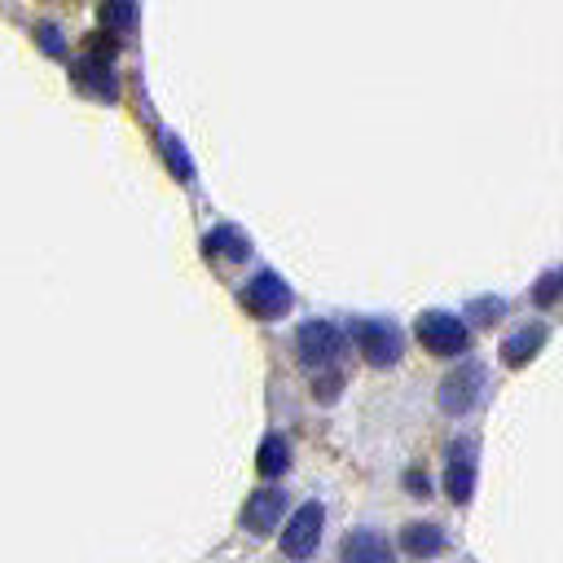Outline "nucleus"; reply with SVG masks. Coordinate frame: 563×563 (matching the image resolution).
<instances>
[{"mask_svg":"<svg viewBox=\"0 0 563 563\" xmlns=\"http://www.w3.org/2000/svg\"><path fill=\"white\" fill-rule=\"evenodd\" d=\"M352 339H356L361 356H365L369 365H378V369L396 365L400 352H405V334H400V325H396V321H383V317H365V321H356V325H352Z\"/></svg>","mask_w":563,"mask_h":563,"instance_id":"1","label":"nucleus"},{"mask_svg":"<svg viewBox=\"0 0 563 563\" xmlns=\"http://www.w3.org/2000/svg\"><path fill=\"white\" fill-rule=\"evenodd\" d=\"M321 532H325V506H321V501H303V506L290 515V523L282 528V554L295 559V563L312 559L317 545H321Z\"/></svg>","mask_w":563,"mask_h":563,"instance_id":"2","label":"nucleus"},{"mask_svg":"<svg viewBox=\"0 0 563 563\" xmlns=\"http://www.w3.org/2000/svg\"><path fill=\"white\" fill-rule=\"evenodd\" d=\"M413 334L431 356H462L471 347V330L453 312H422Z\"/></svg>","mask_w":563,"mask_h":563,"instance_id":"3","label":"nucleus"},{"mask_svg":"<svg viewBox=\"0 0 563 563\" xmlns=\"http://www.w3.org/2000/svg\"><path fill=\"white\" fill-rule=\"evenodd\" d=\"M339 352H343V330L334 325V321H303L299 330H295V356L303 361V365H312V369H321V365H334L339 361Z\"/></svg>","mask_w":563,"mask_h":563,"instance_id":"4","label":"nucleus"},{"mask_svg":"<svg viewBox=\"0 0 563 563\" xmlns=\"http://www.w3.org/2000/svg\"><path fill=\"white\" fill-rule=\"evenodd\" d=\"M290 286L277 277V273H255L251 282H246V290H242V308L251 312V317H260V321H277V317H286L290 312Z\"/></svg>","mask_w":563,"mask_h":563,"instance_id":"5","label":"nucleus"},{"mask_svg":"<svg viewBox=\"0 0 563 563\" xmlns=\"http://www.w3.org/2000/svg\"><path fill=\"white\" fill-rule=\"evenodd\" d=\"M444 493H449V501H457V506H466L471 493H475V440H471V435H457V440L449 444Z\"/></svg>","mask_w":563,"mask_h":563,"instance_id":"6","label":"nucleus"},{"mask_svg":"<svg viewBox=\"0 0 563 563\" xmlns=\"http://www.w3.org/2000/svg\"><path fill=\"white\" fill-rule=\"evenodd\" d=\"M479 391H484V369L475 365V361H466V365H457L444 383H440V409L444 413H466V409H475V400H479Z\"/></svg>","mask_w":563,"mask_h":563,"instance_id":"7","label":"nucleus"},{"mask_svg":"<svg viewBox=\"0 0 563 563\" xmlns=\"http://www.w3.org/2000/svg\"><path fill=\"white\" fill-rule=\"evenodd\" d=\"M286 506H290V497H286L282 488H260V493H251L246 506H242V528H246L251 537H268V532L282 523Z\"/></svg>","mask_w":563,"mask_h":563,"instance_id":"8","label":"nucleus"},{"mask_svg":"<svg viewBox=\"0 0 563 563\" xmlns=\"http://www.w3.org/2000/svg\"><path fill=\"white\" fill-rule=\"evenodd\" d=\"M339 563H396V554H391V545H387L383 532H374V528H352V532L343 537Z\"/></svg>","mask_w":563,"mask_h":563,"instance_id":"9","label":"nucleus"},{"mask_svg":"<svg viewBox=\"0 0 563 563\" xmlns=\"http://www.w3.org/2000/svg\"><path fill=\"white\" fill-rule=\"evenodd\" d=\"M400 550H405L409 559H435V554H444V550H449V532H444L440 523L413 519V523H405V528H400Z\"/></svg>","mask_w":563,"mask_h":563,"instance_id":"10","label":"nucleus"},{"mask_svg":"<svg viewBox=\"0 0 563 563\" xmlns=\"http://www.w3.org/2000/svg\"><path fill=\"white\" fill-rule=\"evenodd\" d=\"M545 334H550V330H545L541 321H532V325H523V330H515V334H510V339L501 343V361H506L510 369H519V365H528V361H532V356H537V352L545 347Z\"/></svg>","mask_w":563,"mask_h":563,"instance_id":"11","label":"nucleus"},{"mask_svg":"<svg viewBox=\"0 0 563 563\" xmlns=\"http://www.w3.org/2000/svg\"><path fill=\"white\" fill-rule=\"evenodd\" d=\"M75 79H79V88L84 92H92V97H101V101H114V70H110V62H101V57H88L84 53V62L75 66Z\"/></svg>","mask_w":563,"mask_h":563,"instance_id":"12","label":"nucleus"},{"mask_svg":"<svg viewBox=\"0 0 563 563\" xmlns=\"http://www.w3.org/2000/svg\"><path fill=\"white\" fill-rule=\"evenodd\" d=\"M255 466H260L264 479H282L290 471V444H286V435H264L260 440V453H255Z\"/></svg>","mask_w":563,"mask_h":563,"instance_id":"13","label":"nucleus"},{"mask_svg":"<svg viewBox=\"0 0 563 563\" xmlns=\"http://www.w3.org/2000/svg\"><path fill=\"white\" fill-rule=\"evenodd\" d=\"M207 255H229V264H238V260H246V255H251V242H246L238 229L220 224V229H211V233H207Z\"/></svg>","mask_w":563,"mask_h":563,"instance_id":"14","label":"nucleus"},{"mask_svg":"<svg viewBox=\"0 0 563 563\" xmlns=\"http://www.w3.org/2000/svg\"><path fill=\"white\" fill-rule=\"evenodd\" d=\"M101 18H106L110 26H119V35H123V31H132V26H136V4H132V0H106Z\"/></svg>","mask_w":563,"mask_h":563,"instance_id":"15","label":"nucleus"},{"mask_svg":"<svg viewBox=\"0 0 563 563\" xmlns=\"http://www.w3.org/2000/svg\"><path fill=\"white\" fill-rule=\"evenodd\" d=\"M163 154H167V163H172V172H176V180H189L194 176V167H189V158H185V150L172 141V136H163Z\"/></svg>","mask_w":563,"mask_h":563,"instance_id":"16","label":"nucleus"},{"mask_svg":"<svg viewBox=\"0 0 563 563\" xmlns=\"http://www.w3.org/2000/svg\"><path fill=\"white\" fill-rule=\"evenodd\" d=\"M339 387H343V374H321V378L312 383V396L325 405V400H334V396H339Z\"/></svg>","mask_w":563,"mask_h":563,"instance_id":"17","label":"nucleus"},{"mask_svg":"<svg viewBox=\"0 0 563 563\" xmlns=\"http://www.w3.org/2000/svg\"><path fill=\"white\" fill-rule=\"evenodd\" d=\"M40 44H44L53 57H62V53H66V44L57 40V26H40Z\"/></svg>","mask_w":563,"mask_h":563,"instance_id":"18","label":"nucleus"},{"mask_svg":"<svg viewBox=\"0 0 563 563\" xmlns=\"http://www.w3.org/2000/svg\"><path fill=\"white\" fill-rule=\"evenodd\" d=\"M497 312H501L497 299H479V303H471V317H475V321H493Z\"/></svg>","mask_w":563,"mask_h":563,"instance_id":"19","label":"nucleus"},{"mask_svg":"<svg viewBox=\"0 0 563 563\" xmlns=\"http://www.w3.org/2000/svg\"><path fill=\"white\" fill-rule=\"evenodd\" d=\"M405 484H409V493H413V497H427V493H431V484L422 479V471H409V475H405Z\"/></svg>","mask_w":563,"mask_h":563,"instance_id":"20","label":"nucleus"}]
</instances>
